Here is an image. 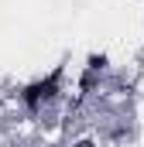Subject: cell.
Wrapping results in <instances>:
<instances>
[{
    "instance_id": "7a4b0ae2",
    "label": "cell",
    "mask_w": 144,
    "mask_h": 147,
    "mask_svg": "<svg viewBox=\"0 0 144 147\" xmlns=\"http://www.w3.org/2000/svg\"><path fill=\"white\" fill-rule=\"evenodd\" d=\"M96 82H100V75L89 72V69H82V75H79V99H86V96L96 89Z\"/></svg>"
},
{
    "instance_id": "6da1fadb",
    "label": "cell",
    "mask_w": 144,
    "mask_h": 147,
    "mask_svg": "<svg viewBox=\"0 0 144 147\" xmlns=\"http://www.w3.org/2000/svg\"><path fill=\"white\" fill-rule=\"evenodd\" d=\"M62 75H65V69L55 65L48 75H41V79H35V82H28V86L21 89V103H24V110H28V113H41L48 103H55L58 92H62Z\"/></svg>"
},
{
    "instance_id": "277c9868",
    "label": "cell",
    "mask_w": 144,
    "mask_h": 147,
    "mask_svg": "<svg viewBox=\"0 0 144 147\" xmlns=\"http://www.w3.org/2000/svg\"><path fill=\"white\" fill-rule=\"evenodd\" d=\"M69 147H96L93 140H82V144H69Z\"/></svg>"
},
{
    "instance_id": "3957f363",
    "label": "cell",
    "mask_w": 144,
    "mask_h": 147,
    "mask_svg": "<svg viewBox=\"0 0 144 147\" xmlns=\"http://www.w3.org/2000/svg\"><path fill=\"white\" fill-rule=\"evenodd\" d=\"M107 65H110V58L103 55V51H93V55H86V69H89V72H96V75H100Z\"/></svg>"
}]
</instances>
